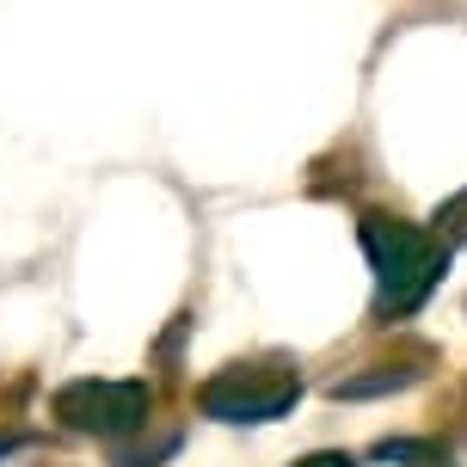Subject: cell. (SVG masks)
Wrapping results in <instances>:
<instances>
[{
	"label": "cell",
	"mask_w": 467,
	"mask_h": 467,
	"mask_svg": "<svg viewBox=\"0 0 467 467\" xmlns=\"http://www.w3.org/2000/svg\"><path fill=\"white\" fill-rule=\"evenodd\" d=\"M363 246L375 265V314H412L437 289L449 265V246H437L424 228L394 222V215H363Z\"/></svg>",
	"instance_id": "cell-1"
},
{
	"label": "cell",
	"mask_w": 467,
	"mask_h": 467,
	"mask_svg": "<svg viewBox=\"0 0 467 467\" xmlns=\"http://www.w3.org/2000/svg\"><path fill=\"white\" fill-rule=\"evenodd\" d=\"M296 394H302L296 363L271 357V363H228L215 381L197 388V406L222 424H271L296 406Z\"/></svg>",
	"instance_id": "cell-2"
},
{
	"label": "cell",
	"mask_w": 467,
	"mask_h": 467,
	"mask_svg": "<svg viewBox=\"0 0 467 467\" xmlns=\"http://www.w3.org/2000/svg\"><path fill=\"white\" fill-rule=\"evenodd\" d=\"M56 419L93 437H123L148 419V381H74L56 394Z\"/></svg>",
	"instance_id": "cell-3"
},
{
	"label": "cell",
	"mask_w": 467,
	"mask_h": 467,
	"mask_svg": "<svg viewBox=\"0 0 467 467\" xmlns=\"http://www.w3.org/2000/svg\"><path fill=\"white\" fill-rule=\"evenodd\" d=\"M296 467H350V455H332L327 449V455H307V462H296Z\"/></svg>",
	"instance_id": "cell-4"
}]
</instances>
